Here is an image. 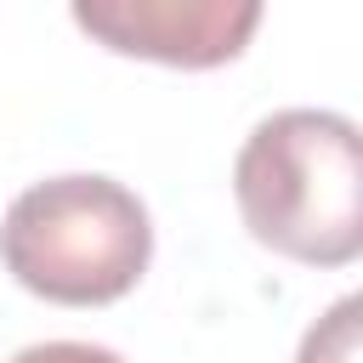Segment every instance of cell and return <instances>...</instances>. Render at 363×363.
Instances as JSON below:
<instances>
[{
	"instance_id": "1",
	"label": "cell",
	"mask_w": 363,
	"mask_h": 363,
	"mask_svg": "<svg viewBox=\"0 0 363 363\" xmlns=\"http://www.w3.org/2000/svg\"><path fill=\"white\" fill-rule=\"evenodd\" d=\"M233 199L255 244L306 261L346 267L363 255V136L335 108L267 113L238 159Z\"/></svg>"
},
{
	"instance_id": "2",
	"label": "cell",
	"mask_w": 363,
	"mask_h": 363,
	"mask_svg": "<svg viewBox=\"0 0 363 363\" xmlns=\"http://www.w3.org/2000/svg\"><path fill=\"white\" fill-rule=\"evenodd\" d=\"M6 272L57 306H108L153 261V216L113 176H45L0 216Z\"/></svg>"
},
{
	"instance_id": "3",
	"label": "cell",
	"mask_w": 363,
	"mask_h": 363,
	"mask_svg": "<svg viewBox=\"0 0 363 363\" xmlns=\"http://www.w3.org/2000/svg\"><path fill=\"white\" fill-rule=\"evenodd\" d=\"M74 23L119 57H147L164 68H221L233 62L255 23V0H74Z\"/></svg>"
},
{
	"instance_id": "4",
	"label": "cell",
	"mask_w": 363,
	"mask_h": 363,
	"mask_svg": "<svg viewBox=\"0 0 363 363\" xmlns=\"http://www.w3.org/2000/svg\"><path fill=\"white\" fill-rule=\"evenodd\" d=\"M357 357H363V301H357V295H340V301L301 335L295 363H357Z\"/></svg>"
},
{
	"instance_id": "5",
	"label": "cell",
	"mask_w": 363,
	"mask_h": 363,
	"mask_svg": "<svg viewBox=\"0 0 363 363\" xmlns=\"http://www.w3.org/2000/svg\"><path fill=\"white\" fill-rule=\"evenodd\" d=\"M11 363H125V357L91 340H40V346H23Z\"/></svg>"
}]
</instances>
